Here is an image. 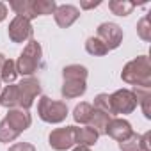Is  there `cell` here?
<instances>
[{
  "mask_svg": "<svg viewBox=\"0 0 151 151\" xmlns=\"http://www.w3.org/2000/svg\"><path fill=\"white\" fill-rule=\"evenodd\" d=\"M121 80L133 87L151 89V64L147 55H139L133 60L126 62L121 71Z\"/></svg>",
  "mask_w": 151,
  "mask_h": 151,
  "instance_id": "obj_1",
  "label": "cell"
},
{
  "mask_svg": "<svg viewBox=\"0 0 151 151\" xmlns=\"http://www.w3.org/2000/svg\"><path fill=\"white\" fill-rule=\"evenodd\" d=\"M41 66H43V48L36 39H30L16 60V71L25 78L32 77Z\"/></svg>",
  "mask_w": 151,
  "mask_h": 151,
  "instance_id": "obj_2",
  "label": "cell"
},
{
  "mask_svg": "<svg viewBox=\"0 0 151 151\" xmlns=\"http://www.w3.org/2000/svg\"><path fill=\"white\" fill-rule=\"evenodd\" d=\"M37 116L48 124H59L68 117V105L48 96H41L37 101Z\"/></svg>",
  "mask_w": 151,
  "mask_h": 151,
  "instance_id": "obj_3",
  "label": "cell"
},
{
  "mask_svg": "<svg viewBox=\"0 0 151 151\" xmlns=\"http://www.w3.org/2000/svg\"><path fill=\"white\" fill-rule=\"evenodd\" d=\"M110 98V116H126L137 109V100L132 89H117L109 94Z\"/></svg>",
  "mask_w": 151,
  "mask_h": 151,
  "instance_id": "obj_4",
  "label": "cell"
},
{
  "mask_svg": "<svg viewBox=\"0 0 151 151\" xmlns=\"http://www.w3.org/2000/svg\"><path fill=\"white\" fill-rule=\"evenodd\" d=\"M39 94H41V82L36 77H25L22 82H18V109L29 110Z\"/></svg>",
  "mask_w": 151,
  "mask_h": 151,
  "instance_id": "obj_5",
  "label": "cell"
},
{
  "mask_svg": "<svg viewBox=\"0 0 151 151\" xmlns=\"http://www.w3.org/2000/svg\"><path fill=\"white\" fill-rule=\"evenodd\" d=\"M96 37L107 46V50H116L121 46L123 43V29L114 23V22H105V23H100L98 29H96Z\"/></svg>",
  "mask_w": 151,
  "mask_h": 151,
  "instance_id": "obj_6",
  "label": "cell"
},
{
  "mask_svg": "<svg viewBox=\"0 0 151 151\" xmlns=\"http://www.w3.org/2000/svg\"><path fill=\"white\" fill-rule=\"evenodd\" d=\"M48 144L55 151H68L75 146V126L55 128L48 135Z\"/></svg>",
  "mask_w": 151,
  "mask_h": 151,
  "instance_id": "obj_7",
  "label": "cell"
},
{
  "mask_svg": "<svg viewBox=\"0 0 151 151\" xmlns=\"http://www.w3.org/2000/svg\"><path fill=\"white\" fill-rule=\"evenodd\" d=\"M7 34H9V39L13 43H25V41H30L32 39V34H34V29H32V22L23 18V16H14L9 23V29H7Z\"/></svg>",
  "mask_w": 151,
  "mask_h": 151,
  "instance_id": "obj_8",
  "label": "cell"
},
{
  "mask_svg": "<svg viewBox=\"0 0 151 151\" xmlns=\"http://www.w3.org/2000/svg\"><path fill=\"white\" fill-rule=\"evenodd\" d=\"M4 119L18 133H23L32 124V116L29 114V110H23V109H9L7 110V116Z\"/></svg>",
  "mask_w": 151,
  "mask_h": 151,
  "instance_id": "obj_9",
  "label": "cell"
},
{
  "mask_svg": "<svg viewBox=\"0 0 151 151\" xmlns=\"http://www.w3.org/2000/svg\"><path fill=\"white\" fill-rule=\"evenodd\" d=\"M132 133H133V128H132L130 121H126L123 117H110V121L107 124V130H105V135L112 137L117 142L128 139Z\"/></svg>",
  "mask_w": 151,
  "mask_h": 151,
  "instance_id": "obj_10",
  "label": "cell"
},
{
  "mask_svg": "<svg viewBox=\"0 0 151 151\" xmlns=\"http://www.w3.org/2000/svg\"><path fill=\"white\" fill-rule=\"evenodd\" d=\"M80 18V11L78 7H75L71 4H64V6H57L55 13H53V20L60 29H68L71 27L75 22Z\"/></svg>",
  "mask_w": 151,
  "mask_h": 151,
  "instance_id": "obj_11",
  "label": "cell"
},
{
  "mask_svg": "<svg viewBox=\"0 0 151 151\" xmlns=\"http://www.w3.org/2000/svg\"><path fill=\"white\" fill-rule=\"evenodd\" d=\"M87 91V82L82 80H62L60 94L64 100H73V98H80Z\"/></svg>",
  "mask_w": 151,
  "mask_h": 151,
  "instance_id": "obj_12",
  "label": "cell"
},
{
  "mask_svg": "<svg viewBox=\"0 0 151 151\" xmlns=\"http://www.w3.org/2000/svg\"><path fill=\"white\" fill-rule=\"evenodd\" d=\"M98 132L93 130L91 126H75V144L78 146H86V147H91L98 142Z\"/></svg>",
  "mask_w": 151,
  "mask_h": 151,
  "instance_id": "obj_13",
  "label": "cell"
},
{
  "mask_svg": "<svg viewBox=\"0 0 151 151\" xmlns=\"http://www.w3.org/2000/svg\"><path fill=\"white\" fill-rule=\"evenodd\" d=\"M0 107L18 109V84H9L0 91Z\"/></svg>",
  "mask_w": 151,
  "mask_h": 151,
  "instance_id": "obj_14",
  "label": "cell"
},
{
  "mask_svg": "<svg viewBox=\"0 0 151 151\" xmlns=\"http://www.w3.org/2000/svg\"><path fill=\"white\" fill-rule=\"evenodd\" d=\"M132 93L135 94L137 105H140L144 117H146V119H151V89H146V87H133Z\"/></svg>",
  "mask_w": 151,
  "mask_h": 151,
  "instance_id": "obj_15",
  "label": "cell"
},
{
  "mask_svg": "<svg viewBox=\"0 0 151 151\" xmlns=\"http://www.w3.org/2000/svg\"><path fill=\"white\" fill-rule=\"evenodd\" d=\"M87 77H89V71L82 64H68L62 69V80H82V82H87Z\"/></svg>",
  "mask_w": 151,
  "mask_h": 151,
  "instance_id": "obj_16",
  "label": "cell"
},
{
  "mask_svg": "<svg viewBox=\"0 0 151 151\" xmlns=\"http://www.w3.org/2000/svg\"><path fill=\"white\" fill-rule=\"evenodd\" d=\"M110 121V116L101 112V110H93L91 114V119H89V126L93 130L98 132V135H105V130H107V124Z\"/></svg>",
  "mask_w": 151,
  "mask_h": 151,
  "instance_id": "obj_17",
  "label": "cell"
},
{
  "mask_svg": "<svg viewBox=\"0 0 151 151\" xmlns=\"http://www.w3.org/2000/svg\"><path fill=\"white\" fill-rule=\"evenodd\" d=\"M57 9V2L55 0H32V11L34 16H48L53 14Z\"/></svg>",
  "mask_w": 151,
  "mask_h": 151,
  "instance_id": "obj_18",
  "label": "cell"
},
{
  "mask_svg": "<svg viewBox=\"0 0 151 151\" xmlns=\"http://www.w3.org/2000/svg\"><path fill=\"white\" fill-rule=\"evenodd\" d=\"M11 9L16 13V16H23L27 20H34V11H32V0H13L9 4Z\"/></svg>",
  "mask_w": 151,
  "mask_h": 151,
  "instance_id": "obj_19",
  "label": "cell"
},
{
  "mask_svg": "<svg viewBox=\"0 0 151 151\" xmlns=\"http://www.w3.org/2000/svg\"><path fill=\"white\" fill-rule=\"evenodd\" d=\"M93 105L87 103V101H82L78 103L77 107L73 109V119L75 123H80V124H89V119H91V114H93Z\"/></svg>",
  "mask_w": 151,
  "mask_h": 151,
  "instance_id": "obj_20",
  "label": "cell"
},
{
  "mask_svg": "<svg viewBox=\"0 0 151 151\" xmlns=\"http://www.w3.org/2000/svg\"><path fill=\"white\" fill-rule=\"evenodd\" d=\"M16 77H18V71H16V60H13V59H6L2 69H0V82H6V84L9 86V84H14V82H16Z\"/></svg>",
  "mask_w": 151,
  "mask_h": 151,
  "instance_id": "obj_21",
  "label": "cell"
},
{
  "mask_svg": "<svg viewBox=\"0 0 151 151\" xmlns=\"http://www.w3.org/2000/svg\"><path fill=\"white\" fill-rule=\"evenodd\" d=\"M109 9L116 16H128L135 9V4L128 2V0H110V2H109Z\"/></svg>",
  "mask_w": 151,
  "mask_h": 151,
  "instance_id": "obj_22",
  "label": "cell"
},
{
  "mask_svg": "<svg viewBox=\"0 0 151 151\" xmlns=\"http://www.w3.org/2000/svg\"><path fill=\"white\" fill-rule=\"evenodd\" d=\"M86 52L89 55H94V57H103V55L109 53L107 46L98 37H94V36L93 37H87V41H86Z\"/></svg>",
  "mask_w": 151,
  "mask_h": 151,
  "instance_id": "obj_23",
  "label": "cell"
},
{
  "mask_svg": "<svg viewBox=\"0 0 151 151\" xmlns=\"http://www.w3.org/2000/svg\"><path fill=\"white\" fill-rule=\"evenodd\" d=\"M119 149H121V151H142V140H140V135L132 133L128 139H124V140L119 142Z\"/></svg>",
  "mask_w": 151,
  "mask_h": 151,
  "instance_id": "obj_24",
  "label": "cell"
},
{
  "mask_svg": "<svg viewBox=\"0 0 151 151\" xmlns=\"http://www.w3.org/2000/svg\"><path fill=\"white\" fill-rule=\"evenodd\" d=\"M18 137H20V133L14 132V130L6 123V119L0 121V142H14Z\"/></svg>",
  "mask_w": 151,
  "mask_h": 151,
  "instance_id": "obj_25",
  "label": "cell"
},
{
  "mask_svg": "<svg viewBox=\"0 0 151 151\" xmlns=\"http://www.w3.org/2000/svg\"><path fill=\"white\" fill-rule=\"evenodd\" d=\"M137 34H139V37L142 41H146V43L151 41V23H149L147 16H144V18L139 20V23H137Z\"/></svg>",
  "mask_w": 151,
  "mask_h": 151,
  "instance_id": "obj_26",
  "label": "cell"
},
{
  "mask_svg": "<svg viewBox=\"0 0 151 151\" xmlns=\"http://www.w3.org/2000/svg\"><path fill=\"white\" fill-rule=\"evenodd\" d=\"M93 109L94 110H101L105 114L110 116V98L107 93H100L96 98H94V103H93Z\"/></svg>",
  "mask_w": 151,
  "mask_h": 151,
  "instance_id": "obj_27",
  "label": "cell"
},
{
  "mask_svg": "<svg viewBox=\"0 0 151 151\" xmlns=\"http://www.w3.org/2000/svg\"><path fill=\"white\" fill-rule=\"evenodd\" d=\"M7 151H36V146L30 144V142H16Z\"/></svg>",
  "mask_w": 151,
  "mask_h": 151,
  "instance_id": "obj_28",
  "label": "cell"
},
{
  "mask_svg": "<svg viewBox=\"0 0 151 151\" xmlns=\"http://www.w3.org/2000/svg\"><path fill=\"white\" fill-rule=\"evenodd\" d=\"M140 140H142V151H151V132H146L144 135H140Z\"/></svg>",
  "mask_w": 151,
  "mask_h": 151,
  "instance_id": "obj_29",
  "label": "cell"
},
{
  "mask_svg": "<svg viewBox=\"0 0 151 151\" xmlns=\"http://www.w3.org/2000/svg\"><path fill=\"white\" fill-rule=\"evenodd\" d=\"M101 2L100 0H96V2H80V7L82 9H94V7H98Z\"/></svg>",
  "mask_w": 151,
  "mask_h": 151,
  "instance_id": "obj_30",
  "label": "cell"
},
{
  "mask_svg": "<svg viewBox=\"0 0 151 151\" xmlns=\"http://www.w3.org/2000/svg\"><path fill=\"white\" fill-rule=\"evenodd\" d=\"M7 18V6L4 2H0V22H4Z\"/></svg>",
  "mask_w": 151,
  "mask_h": 151,
  "instance_id": "obj_31",
  "label": "cell"
},
{
  "mask_svg": "<svg viewBox=\"0 0 151 151\" xmlns=\"http://www.w3.org/2000/svg\"><path fill=\"white\" fill-rule=\"evenodd\" d=\"M71 151H91V147H86V146H77L75 149H71Z\"/></svg>",
  "mask_w": 151,
  "mask_h": 151,
  "instance_id": "obj_32",
  "label": "cell"
},
{
  "mask_svg": "<svg viewBox=\"0 0 151 151\" xmlns=\"http://www.w3.org/2000/svg\"><path fill=\"white\" fill-rule=\"evenodd\" d=\"M4 62H6V55H4V53H0V69H2Z\"/></svg>",
  "mask_w": 151,
  "mask_h": 151,
  "instance_id": "obj_33",
  "label": "cell"
},
{
  "mask_svg": "<svg viewBox=\"0 0 151 151\" xmlns=\"http://www.w3.org/2000/svg\"><path fill=\"white\" fill-rule=\"evenodd\" d=\"M0 91H2V82H0Z\"/></svg>",
  "mask_w": 151,
  "mask_h": 151,
  "instance_id": "obj_34",
  "label": "cell"
}]
</instances>
